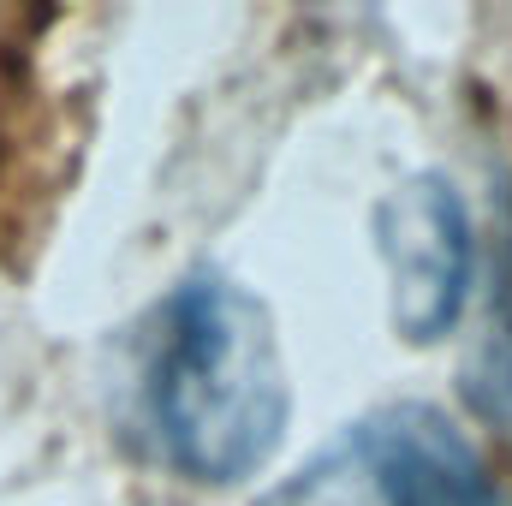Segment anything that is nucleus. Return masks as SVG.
I'll return each mask as SVG.
<instances>
[{
    "label": "nucleus",
    "instance_id": "20e7f679",
    "mask_svg": "<svg viewBox=\"0 0 512 506\" xmlns=\"http://www.w3.org/2000/svg\"><path fill=\"white\" fill-rule=\"evenodd\" d=\"M495 316H489V352H483V364H489V411L501 405L512 417V245L501 256V268H495Z\"/></svg>",
    "mask_w": 512,
    "mask_h": 506
},
{
    "label": "nucleus",
    "instance_id": "7ed1b4c3",
    "mask_svg": "<svg viewBox=\"0 0 512 506\" xmlns=\"http://www.w3.org/2000/svg\"><path fill=\"white\" fill-rule=\"evenodd\" d=\"M376 251L393 292V328L411 346H435L459 328L471 286H477V221L453 179L417 173L393 185L376 209Z\"/></svg>",
    "mask_w": 512,
    "mask_h": 506
},
{
    "label": "nucleus",
    "instance_id": "f257e3e1",
    "mask_svg": "<svg viewBox=\"0 0 512 506\" xmlns=\"http://www.w3.org/2000/svg\"><path fill=\"white\" fill-rule=\"evenodd\" d=\"M131 423L143 453L197 489L256 477L292 423V381L268 304L233 274H185L143 328Z\"/></svg>",
    "mask_w": 512,
    "mask_h": 506
},
{
    "label": "nucleus",
    "instance_id": "f03ea898",
    "mask_svg": "<svg viewBox=\"0 0 512 506\" xmlns=\"http://www.w3.org/2000/svg\"><path fill=\"white\" fill-rule=\"evenodd\" d=\"M262 506H512L483 447L435 405H382L346 423Z\"/></svg>",
    "mask_w": 512,
    "mask_h": 506
}]
</instances>
